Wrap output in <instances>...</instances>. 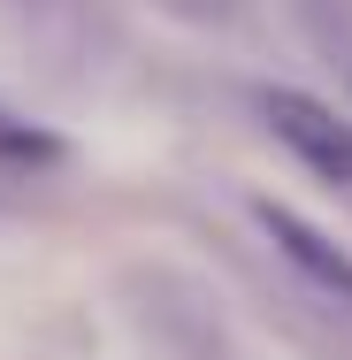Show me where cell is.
Listing matches in <instances>:
<instances>
[{"label":"cell","instance_id":"cell-1","mask_svg":"<svg viewBox=\"0 0 352 360\" xmlns=\"http://www.w3.org/2000/svg\"><path fill=\"white\" fill-rule=\"evenodd\" d=\"M261 115H268L276 146L299 153L322 184H352V123L337 108H322L314 92H261Z\"/></svg>","mask_w":352,"mask_h":360},{"label":"cell","instance_id":"cell-3","mask_svg":"<svg viewBox=\"0 0 352 360\" xmlns=\"http://www.w3.org/2000/svg\"><path fill=\"white\" fill-rule=\"evenodd\" d=\"M0 161H54V139H46L39 123H15V115L0 108Z\"/></svg>","mask_w":352,"mask_h":360},{"label":"cell","instance_id":"cell-4","mask_svg":"<svg viewBox=\"0 0 352 360\" xmlns=\"http://www.w3.org/2000/svg\"><path fill=\"white\" fill-rule=\"evenodd\" d=\"M314 8H330V15H352V0H314Z\"/></svg>","mask_w":352,"mask_h":360},{"label":"cell","instance_id":"cell-2","mask_svg":"<svg viewBox=\"0 0 352 360\" xmlns=\"http://www.w3.org/2000/svg\"><path fill=\"white\" fill-rule=\"evenodd\" d=\"M253 222L268 230V245H276V253H283L314 291H330V299H345V307H352V253H345V245H330L306 215H291V207H276V200H261Z\"/></svg>","mask_w":352,"mask_h":360}]
</instances>
